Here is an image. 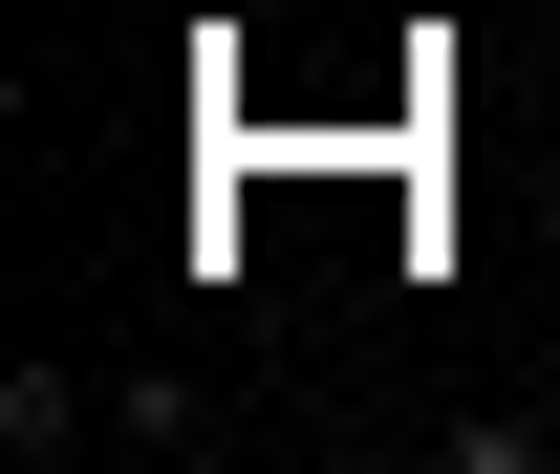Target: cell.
Here are the masks:
<instances>
[{
    "label": "cell",
    "instance_id": "cell-1",
    "mask_svg": "<svg viewBox=\"0 0 560 474\" xmlns=\"http://www.w3.org/2000/svg\"><path fill=\"white\" fill-rule=\"evenodd\" d=\"M86 431H108V389H66V367H44V345H22V367H0V453L44 474V453H86Z\"/></svg>",
    "mask_w": 560,
    "mask_h": 474
},
{
    "label": "cell",
    "instance_id": "cell-2",
    "mask_svg": "<svg viewBox=\"0 0 560 474\" xmlns=\"http://www.w3.org/2000/svg\"><path fill=\"white\" fill-rule=\"evenodd\" d=\"M431 453H453V474H560V409H453Z\"/></svg>",
    "mask_w": 560,
    "mask_h": 474
}]
</instances>
